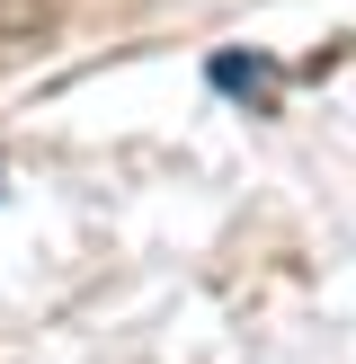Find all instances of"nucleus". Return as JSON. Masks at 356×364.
<instances>
[{"instance_id":"nucleus-1","label":"nucleus","mask_w":356,"mask_h":364,"mask_svg":"<svg viewBox=\"0 0 356 364\" xmlns=\"http://www.w3.org/2000/svg\"><path fill=\"white\" fill-rule=\"evenodd\" d=\"M214 89H223V98H249V107H276V63H258V53H214Z\"/></svg>"}]
</instances>
